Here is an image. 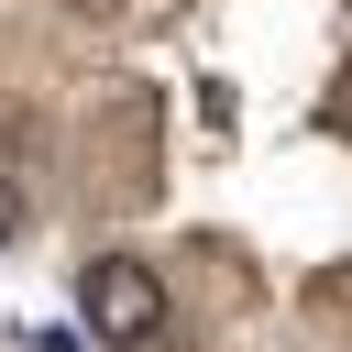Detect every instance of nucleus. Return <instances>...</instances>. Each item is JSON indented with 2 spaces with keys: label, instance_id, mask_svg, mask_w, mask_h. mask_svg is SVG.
I'll return each mask as SVG.
<instances>
[{
  "label": "nucleus",
  "instance_id": "nucleus-1",
  "mask_svg": "<svg viewBox=\"0 0 352 352\" xmlns=\"http://www.w3.org/2000/svg\"><path fill=\"white\" fill-rule=\"evenodd\" d=\"M77 319H88L99 341H154V330H165V286H154V264L99 253V264L77 275Z\"/></svg>",
  "mask_w": 352,
  "mask_h": 352
},
{
  "label": "nucleus",
  "instance_id": "nucleus-2",
  "mask_svg": "<svg viewBox=\"0 0 352 352\" xmlns=\"http://www.w3.org/2000/svg\"><path fill=\"white\" fill-rule=\"evenodd\" d=\"M11 231H22V187H0V242H11Z\"/></svg>",
  "mask_w": 352,
  "mask_h": 352
}]
</instances>
